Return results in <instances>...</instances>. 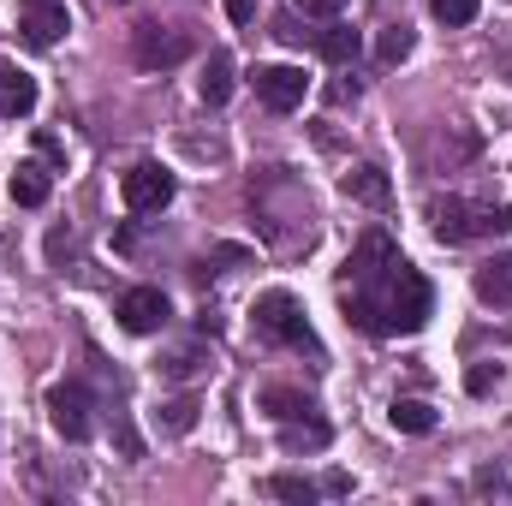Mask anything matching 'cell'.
Masks as SVG:
<instances>
[{
  "label": "cell",
  "mask_w": 512,
  "mask_h": 506,
  "mask_svg": "<svg viewBox=\"0 0 512 506\" xmlns=\"http://www.w3.org/2000/svg\"><path fill=\"white\" fill-rule=\"evenodd\" d=\"M298 6H304V12H310V18H334V12H340V6H346V0H298Z\"/></svg>",
  "instance_id": "cell-24"
},
{
  "label": "cell",
  "mask_w": 512,
  "mask_h": 506,
  "mask_svg": "<svg viewBox=\"0 0 512 506\" xmlns=\"http://www.w3.org/2000/svg\"><path fill=\"white\" fill-rule=\"evenodd\" d=\"M36 108V78L18 72L12 60H0V120H24Z\"/></svg>",
  "instance_id": "cell-10"
},
{
  "label": "cell",
  "mask_w": 512,
  "mask_h": 506,
  "mask_svg": "<svg viewBox=\"0 0 512 506\" xmlns=\"http://www.w3.org/2000/svg\"><path fill=\"white\" fill-rule=\"evenodd\" d=\"M96 399L78 387V381H66V387H48V417H54V429L66 435V441H90V429H96Z\"/></svg>",
  "instance_id": "cell-3"
},
{
  "label": "cell",
  "mask_w": 512,
  "mask_h": 506,
  "mask_svg": "<svg viewBox=\"0 0 512 506\" xmlns=\"http://www.w3.org/2000/svg\"><path fill=\"white\" fill-rule=\"evenodd\" d=\"M316 54H322V60H334V66L358 60V30H352V24H328V30L316 36Z\"/></svg>",
  "instance_id": "cell-15"
},
{
  "label": "cell",
  "mask_w": 512,
  "mask_h": 506,
  "mask_svg": "<svg viewBox=\"0 0 512 506\" xmlns=\"http://www.w3.org/2000/svg\"><path fill=\"white\" fill-rule=\"evenodd\" d=\"M477 298L495 310H512V256H495L477 268Z\"/></svg>",
  "instance_id": "cell-11"
},
{
  "label": "cell",
  "mask_w": 512,
  "mask_h": 506,
  "mask_svg": "<svg viewBox=\"0 0 512 506\" xmlns=\"http://www.w3.org/2000/svg\"><path fill=\"white\" fill-rule=\"evenodd\" d=\"M251 84H256V96H262V108H274V114H292L310 96V78L298 66H256Z\"/></svg>",
  "instance_id": "cell-5"
},
{
  "label": "cell",
  "mask_w": 512,
  "mask_h": 506,
  "mask_svg": "<svg viewBox=\"0 0 512 506\" xmlns=\"http://www.w3.org/2000/svg\"><path fill=\"white\" fill-rule=\"evenodd\" d=\"M495 381H501V370H489V364H477V370L465 376V387H471V393H489Z\"/></svg>",
  "instance_id": "cell-23"
},
{
  "label": "cell",
  "mask_w": 512,
  "mask_h": 506,
  "mask_svg": "<svg viewBox=\"0 0 512 506\" xmlns=\"http://www.w3.org/2000/svg\"><path fill=\"white\" fill-rule=\"evenodd\" d=\"M393 262H399V251L387 245V233H364L346 268H352V280H358V286H370V280H382V274L393 268Z\"/></svg>",
  "instance_id": "cell-9"
},
{
  "label": "cell",
  "mask_w": 512,
  "mask_h": 506,
  "mask_svg": "<svg viewBox=\"0 0 512 506\" xmlns=\"http://www.w3.org/2000/svg\"><path fill=\"white\" fill-rule=\"evenodd\" d=\"M280 447L286 453H298V447H328V423H286V435H280Z\"/></svg>",
  "instance_id": "cell-18"
},
{
  "label": "cell",
  "mask_w": 512,
  "mask_h": 506,
  "mask_svg": "<svg viewBox=\"0 0 512 506\" xmlns=\"http://www.w3.org/2000/svg\"><path fill=\"white\" fill-rule=\"evenodd\" d=\"M346 191H352L358 203H370V209H387V203H393L382 167H358V173H346Z\"/></svg>",
  "instance_id": "cell-14"
},
{
  "label": "cell",
  "mask_w": 512,
  "mask_h": 506,
  "mask_svg": "<svg viewBox=\"0 0 512 506\" xmlns=\"http://www.w3.org/2000/svg\"><path fill=\"white\" fill-rule=\"evenodd\" d=\"M387 417H393V429H405V435H429V429H435V411H429L423 399H393Z\"/></svg>",
  "instance_id": "cell-16"
},
{
  "label": "cell",
  "mask_w": 512,
  "mask_h": 506,
  "mask_svg": "<svg viewBox=\"0 0 512 506\" xmlns=\"http://www.w3.org/2000/svg\"><path fill=\"white\" fill-rule=\"evenodd\" d=\"M191 54V30L179 24H137V66H173Z\"/></svg>",
  "instance_id": "cell-6"
},
{
  "label": "cell",
  "mask_w": 512,
  "mask_h": 506,
  "mask_svg": "<svg viewBox=\"0 0 512 506\" xmlns=\"http://www.w3.org/2000/svg\"><path fill=\"white\" fill-rule=\"evenodd\" d=\"M120 197H126V209H137V215L167 209V203H173V173L155 167V161H137L126 179H120Z\"/></svg>",
  "instance_id": "cell-4"
},
{
  "label": "cell",
  "mask_w": 512,
  "mask_h": 506,
  "mask_svg": "<svg viewBox=\"0 0 512 506\" xmlns=\"http://www.w3.org/2000/svg\"><path fill=\"white\" fill-rule=\"evenodd\" d=\"M161 370H167V376H191V370H197V358H191V352H179V358H167Z\"/></svg>",
  "instance_id": "cell-25"
},
{
  "label": "cell",
  "mask_w": 512,
  "mask_h": 506,
  "mask_svg": "<svg viewBox=\"0 0 512 506\" xmlns=\"http://www.w3.org/2000/svg\"><path fill=\"white\" fill-rule=\"evenodd\" d=\"M114 6H126V0H114Z\"/></svg>",
  "instance_id": "cell-27"
},
{
  "label": "cell",
  "mask_w": 512,
  "mask_h": 506,
  "mask_svg": "<svg viewBox=\"0 0 512 506\" xmlns=\"http://www.w3.org/2000/svg\"><path fill=\"white\" fill-rule=\"evenodd\" d=\"M197 90H203V102H209V108H221V102L233 96V54H227V48H215V54L203 60V78H197Z\"/></svg>",
  "instance_id": "cell-12"
},
{
  "label": "cell",
  "mask_w": 512,
  "mask_h": 506,
  "mask_svg": "<svg viewBox=\"0 0 512 506\" xmlns=\"http://www.w3.org/2000/svg\"><path fill=\"white\" fill-rule=\"evenodd\" d=\"M191 423H197V399H191V393H179V399H167V405H161V429L185 435Z\"/></svg>",
  "instance_id": "cell-19"
},
{
  "label": "cell",
  "mask_w": 512,
  "mask_h": 506,
  "mask_svg": "<svg viewBox=\"0 0 512 506\" xmlns=\"http://www.w3.org/2000/svg\"><path fill=\"white\" fill-rule=\"evenodd\" d=\"M251 12H256V0H227V18L233 24H251Z\"/></svg>",
  "instance_id": "cell-26"
},
{
  "label": "cell",
  "mask_w": 512,
  "mask_h": 506,
  "mask_svg": "<svg viewBox=\"0 0 512 506\" xmlns=\"http://www.w3.org/2000/svg\"><path fill=\"white\" fill-rule=\"evenodd\" d=\"M262 405H268L280 423H292V417H310V411H316V405H310L304 393H292V387H268V393H262Z\"/></svg>",
  "instance_id": "cell-17"
},
{
  "label": "cell",
  "mask_w": 512,
  "mask_h": 506,
  "mask_svg": "<svg viewBox=\"0 0 512 506\" xmlns=\"http://www.w3.org/2000/svg\"><path fill=\"white\" fill-rule=\"evenodd\" d=\"M429 227H435V239H441V245H465V239L512 233V209L465 203V197H441V203H429Z\"/></svg>",
  "instance_id": "cell-1"
},
{
  "label": "cell",
  "mask_w": 512,
  "mask_h": 506,
  "mask_svg": "<svg viewBox=\"0 0 512 506\" xmlns=\"http://www.w3.org/2000/svg\"><path fill=\"white\" fill-rule=\"evenodd\" d=\"M411 42H417V36H411L405 24H393V30H382V48H376V54H382V66H399V60L411 54Z\"/></svg>",
  "instance_id": "cell-20"
},
{
  "label": "cell",
  "mask_w": 512,
  "mask_h": 506,
  "mask_svg": "<svg viewBox=\"0 0 512 506\" xmlns=\"http://www.w3.org/2000/svg\"><path fill=\"white\" fill-rule=\"evenodd\" d=\"M429 12H435L441 24H471V18H477V0H429Z\"/></svg>",
  "instance_id": "cell-22"
},
{
  "label": "cell",
  "mask_w": 512,
  "mask_h": 506,
  "mask_svg": "<svg viewBox=\"0 0 512 506\" xmlns=\"http://www.w3.org/2000/svg\"><path fill=\"white\" fill-rule=\"evenodd\" d=\"M48 191H54V179H48V167H36V161H24V167L12 173V203H24V209H42V203H48Z\"/></svg>",
  "instance_id": "cell-13"
},
{
  "label": "cell",
  "mask_w": 512,
  "mask_h": 506,
  "mask_svg": "<svg viewBox=\"0 0 512 506\" xmlns=\"http://www.w3.org/2000/svg\"><path fill=\"white\" fill-rule=\"evenodd\" d=\"M167 316L173 310H167V292L161 286H131L126 298H120V328L126 334H155Z\"/></svg>",
  "instance_id": "cell-7"
},
{
  "label": "cell",
  "mask_w": 512,
  "mask_h": 506,
  "mask_svg": "<svg viewBox=\"0 0 512 506\" xmlns=\"http://www.w3.org/2000/svg\"><path fill=\"white\" fill-rule=\"evenodd\" d=\"M18 30H24V42H30V48H54L72 24H66V6H60V0H30V6H24V18H18Z\"/></svg>",
  "instance_id": "cell-8"
},
{
  "label": "cell",
  "mask_w": 512,
  "mask_h": 506,
  "mask_svg": "<svg viewBox=\"0 0 512 506\" xmlns=\"http://www.w3.org/2000/svg\"><path fill=\"white\" fill-rule=\"evenodd\" d=\"M256 328L268 334V340H280V346H316V334H310V322H304V310H298V298L292 292H262L256 298Z\"/></svg>",
  "instance_id": "cell-2"
},
{
  "label": "cell",
  "mask_w": 512,
  "mask_h": 506,
  "mask_svg": "<svg viewBox=\"0 0 512 506\" xmlns=\"http://www.w3.org/2000/svg\"><path fill=\"white\" fill-rule=\"evenodd\" d=\"M268 489H274L280 501H298V506H310V501H316V495H322V489H316L310 477H274Z\"/></svg>",
  "instance_id": "cell-21"
}]
</instances>
